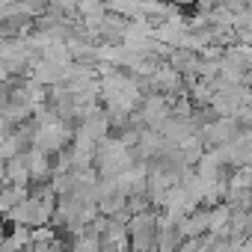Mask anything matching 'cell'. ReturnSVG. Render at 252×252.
<instances>
[{
	"mask_svg": "<svg viewBox=\"0 0 252 252\" xmlns=\"http://www.w3.org/2000/svg\"><path fill=\"white\" fill-rule=\"evenodd\" d=\"M27 196H30V187H9V184H3V199H0V208H3V214H9L21 202H27Z\"/></svg>",
	"mask_w": 252,
	"mask_h": 252,
	"instance_id": "obj_5",
	"label": "cell"
},
{
	"mask_svg": "<svg viewBox=\"0 0 252 252\" xmlns=\"http://www.w3.org/2000/svg\"><path fill=\"white\" fill-rule=\"evenodd\" d=\"M178 231L184 240H199V237H211V208H196L193 214H187L178 222Z\"/></svg>",
	"mask_w": 252,
	"mask_h": 252,
	"instance_id": "obj_3",
	"label": "cell"
},
{
	"mask_svg": "<svg viewBox=\"0 0 252 252\" xmlns=\"http://www.w3.org/2000/svg\"><path fill=\"white\" fill-rule=\"evenodd\" d=\"M152 83H155V92H158V95H166V98H172V101H178V98H187V95H190L184 74H178L169 63H163V65L152 74Z\"/></svg>",
	"mask_w": 252,
	"mask_h": 252,
	"instance_id": "obj_2",
	"label": "cell"
},
{
	"mask_svg": "<svg viewBox=\"0 0 252 252\" xmlns=\"http://www.w3.org/2000/svg\"><path fill=\"white\" fill-rule=\"evenodd\" d=\"M237 122H240V128H243V131L252 134V104H243V107L237 110Z\"/></svg>",
	"mask_w": 252,
	"mask_h": 252,
	"instance_id": "obj_6",
	"label": "cell"
},
{
	"mask_svg": "<svg viewBox=\"0 0 252 252\" xmlns=\"http://www.w3.org/2000/svg\"><path fill=\"white\" fill-rule=\"evenodd\" d=\"M3 184H9V187H30L27 155H18L12 160H3Z\"/></svg>",
	"mask_w": 252,
	"mask_h": 252,
	"instance_id": "obj_4",
	"label": "cell"
},
{
	"mask_svg": "<svg viewBox=\"0 0 252 252\" xmlns=\"http://www.w3.org/2000/svg\"><path fill=\"white\" fill-rule=\"evenodd\" d=\"M131 252H160V211H143L128 222Z\"/></svg>",
	"mask_w": 252,
	"mask_h": 252,
	"instance_id": "obj_1",
	"label": "cell"
}]
</instances>
